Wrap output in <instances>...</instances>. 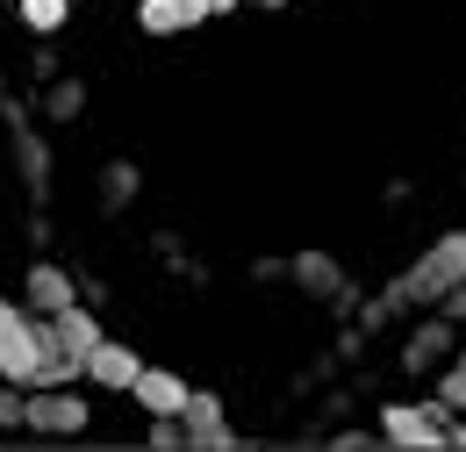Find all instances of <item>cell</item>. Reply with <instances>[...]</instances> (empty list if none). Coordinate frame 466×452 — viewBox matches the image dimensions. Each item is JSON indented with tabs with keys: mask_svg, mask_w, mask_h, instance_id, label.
Here are the masks:
<instances>
[{
	"mask_svg": "<svg viewBox=\"0 0 466 452\" xmlns=\"http://www.w3.org/2000/svg\"><path fill=\"white\" fill-rule=\"evenodd\" d=\"M187 446V424L179 416H151V452H179Z\"/></svg>",
	"mask_w": 466,
	"mask_h": 452,
	"instance_id": "obj_19",
	"label": "cell"
},
{
	"mask_svg": "<svg viewBox=\"0 0 466 452\" xmlns=\"http://www.w3.org/2000/svg\"><path fill=\"white\" fill-rule=\"evenodd\" d=\"M15 159H22L29 194H44V187H51V151H44V137H29V122H15Z\"/></svg>",
	"mask_w": 466,
	"mask_h": 452,
	"instance_id": "obj_13",
	"label": "cell"
},
{
	"mask_svg": "<svg viewBox=\"0 0 466 452\" xmlns=\"http://www.w3.org/2000/svg\"><path fill=\"white\" fill-rule=\"evenodd\" d=\"M72 302H79V281L65 273L58 259H36V266L22 273V309H29V316H58Z\"/></svg>",
	"mask_w": 466,
	"mask_h": 452,
	"instance_id": "obj_5",
	"label": "cell"
},
{
	"mask_svg": "<svg viewBox=\"0 0 466 452\" xmlns=\"http://www.w3.org/2000/svg\"><path fill=\"white\" fill-rule=\"evenodd\" d=\"M201 15H216V7H208V0H144V7H137V22H144L151 36H179V29H194Z\"/></svg>",
	"mask_w": 466,
	"mask_h": 452,
	"instance_id": "obj_11",
	"label": "cell"
},
{
	"mask_svg": "<svg viewBox=\"0 0 466 452\" xmlns=\"http://www.w3.org/2000/svg\"><path fill=\"white\" fill-rule=\"evenodd\" d=\"M137 374H144V359H137L122 338H101L94 352H86V381H94V388H108V396H129V381H137Z\"/></svg>",
	"mask_w": 466,
	"mask_h": 452,
	"instance_id": "obj_8",
	"label": "cell"
},
{
	"mask_svg": "<svg viewBox=\"0 0 466 452\" xmlns=\"http://www.w3.org/2000/svg\"><path fill=\"white\" fill-rule=\"evenodd\" d=\"M79 108H86V87H79V79H51V87H44V115H51V122H79Z\"/></svg>",
	"mask_w": 466,
	"mask_h": 452,
	"instance_id": "obj_15",
	"label": "cell"
},
{
	"mask_svg": "<svg viewBox=\"0 0 466 452\" xmlns=\"http://www.w3.org/2000/svg\"><path fill=\"white\" fill-rule=\"evenodd\" d=\"M452 409L445 402H431V409H388L380 416V438H395V446H452Z\"/></svg>",
	"mask_w": 466,
	"mask_h": 452,
	"instance_id": "obj_3",
	"label": "cell"
},
{
	"mask_svg": "<svg viewBox=\"0 0 466 452\" xmlns=\"http://www.w3.org/2000/svg\"><path fill=\"white\" fill-rule=\"evenodd\" d=\"M15 15L36 29V36H58L65 29V15H72V0H15Z\"/></svg>",
	"mask_w": 466,
	"mask_h": 452,
	"instance_id": "obj_16",
	"label": "cell"
},
{
	"mask_svg": "<svg viewBox=\"0 0 466 452\" xmlns=\"http://www.w3.org/2000/svg\"><path fill=\"white\" fill-rule=\"evenodd\" d=\"M460 281H466V230H452V237H438V244H431V252H423L380 302H388V316H402L409 302H445Z\"/></svg>",
	"mask_w": 466,
	"mask_h": 452,
	"instance_id": "obj_1",
	"label": "cell"
},
{
	"mask_svg": "<svg viewBox=\"0 0 466 452\" xmlns=\"http://www.w3.org/2000/svg\"><path fill=\"white\" fill-rule=\"evenodd\" d=\"M179 424H187V452H230V424H223V402L201 396V388H187V409H179Z\"/></svg>",
	"mask_w": 466,
	"mask_h": 452,
	"instance_id": "obj_7",
	"label": "cell"
},
{
	"mask_svg": "<svg viewBox=\"0 0 466 452\" xmlns=\"http://www.w3.org/2000/svg\"><path fill=\"white\" fill-rule=\"evenodd\" d=\"M452 316H431V324H416V331H409V344H402V366L409 374H431V366H438V359H452Z\"/></svg>",
	"mask_w": 466,
	"mask_h": 452,
	"instance_id": "obj_10",
	"label": "cell"
},
{
	"mask_svg": "<svg viewBox=\"0 0 466 452\" xmlns=\"http://www.w3.org/2000/svg\"><path fill=\"white\" fill-rule=\"evenodd\" d=\"M438 402H445V409H466V352L452 359V366H445V381H438Z\"/></svg>",
	"mask_w": 466,
	"mask_h": 452,
	"instance_id": "obj_18",
	"label": "cell"
},
{
	"mask_svg": "<svg viewBox=\"0 0 466 452\" xmlns=\"http://www.w3.org/2000/svg\"><path fill=\"white\" fill-rule=\"evenodd\" d=\"M294 287H309V294H323V302H338L345 294V281H338V266L323 259V252H301V259H288Z\"/></svg>",
	"mask_w": 466,
	"mask_h": 452,
	"instance_id": "obj_12",
	"label": "cell"
},
{
	"mask_svg": "<svg viewBox=\"0 0 466 452\" xmlns=\"http://www.w3.org/2000/svg\"><path fill=\"white\" fill-rule=\"evenodd\" d=\"M137 187H144V172L129 166V159H116V166L101 172V209H129V201H137Z\"/></svg>",
	"mask_w": 466,
	"mask_h": 452,
	"instance_id": "obj_14",
	"label": "cell"
},
{
	"mask_svg": "<svg viewBox=\"0 0 466 452\" xmlns=\"http://www.w3.org/2000/svg\"><path fill=\"white\" fill-rule=\"evenodd\" d=\"M44 316H29V309H15L7 324H0V381H36V366H44Z\"/></svg>",
	"mask_w": 466,
	"mask_h": 452,
	"instance_id": "obj_2",
	"label": "cell"
},
{
	"mask_svg": "<svg viewBox=\"0 0 466 452\" xmlns=\"http://www.w3.org/2000/svg\"><path fill=\"white\" fill-rule=\"evenodd\" d=\"M22 416H29V388L22 381H0V431H15Z\"/></svg>",
	"mask_w": 466,
	"mask_h": 452,
	"instance_id": "obj_17",
	"label": "cell"
},
{
	"mask_svg": "<svg viewBox=\"0 0 466 452\" xmlns=\"http://www.w3.org/2000/svg\"><path fill=\"white\" fill-rule=\"evenodd\" d=\"M101 338H108V331H101V316H94L86 302H72V309H58V316H44V344L65 352V359H79V366H86V352H94Z\"/></svg>",
	"mask_w": 466,
	"mask_h": 452,
	"instance_id": "obj_6",
	"label": "cell"
},
{
	"mask_svg": "<svg viewBox=\"0 0 466 452\" xmlns=\"http://www.w3.org/2000/svg\"><path fill=\"white\" fill-rule=\"evenodd\" d=\"M22 431L72 438V431H86V402L72 396V388H29V416H22Z\"/></svg>",
	"mask_w": 466,
	"mask_h": 452,
	"instance_id": "obj_4",
	"label": "cell"
},
{
	"mask_svg": "<svg viewBox=\"0 0 466 452\" xmlns=\"http://www.w3.org/2000/svg\"><path fill=\"white\" fill-rule=\"evenodd\" d=\"M129 402H137L144 416H179V409H187V381L166 374V366H144V374L129 381Z\"/></svg>",
	"mask_w": 466,
	"mask_h": 452,
	"instance_id": "obj_9",
	"label": "cell"
}]
</instances>
